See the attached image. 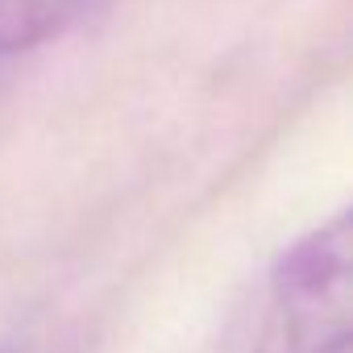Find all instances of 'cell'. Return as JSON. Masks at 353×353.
Segmentation results:
<instances>
[{
    "label": "cell",
    "instance_id": "cell-3",
    "mask_svg": "<svg viewBox=\"0 0 353 353\" xmlns=\"http://www.w3.org/2000/svg\"><path fill=\"white\" fill-rule=\"evenodd\" d=\"M0 353H30V349H17V345H13V349H0Z\"/></svg>",
    "mask_w": 353,
    "mask_h": 353
},
{
    "label": "cell",
    "instance_id": "cell-1",
    "mask_svg": "<svg viewBox=\"0 0 353 353\" xmlns=\"http://www.w3.org/2000/svg\"><path fill=\"white\" fill-rule=\"evenodd\" d=\"M349 349V212L291 241L262 279L245 353H345Z\"/></svg>",
    "mask_w": 353,
    "mask_h": 353
},
{
    "label": "cell",
    "instance_id": "cell-2",
    "mask_svg": "<svg viewBox=\"0 0 353 353\" xmlns=\"http://www.w3.org/2000/svg\"><path fill=\"white\" fill-rule=\"evenodd\" d=\"M96 0H0V54H21L67 26H75Z\"/></svg>",
    "mask_w": 353,
    "mask_h": 353
}]
</instances>
